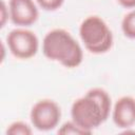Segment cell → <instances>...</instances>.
Returning a JSON list of instances; mask_svg holds the SVG:
<instances>
[{"label":"cell","instance_id":"1","mask_svg":"<svg viewBox=\"0 0 135 135\" xmlns=\"http://www.w3.org/2000/svg\"><path fill=\"white\" fill-rule=\"evenodd\" d=\"M111 105L109 93L101 88H93L73 102L71 117L76 124L91 134L108 119Z\"/></svg>","mask_w":135,"mask_h":135},{"label":"cell","instance_id":"2","mask_svg":"<svg viewBox=\"0 0 135 135\" xmlns=\"http://www.w3.org/2000/svg\"><path fill=\"white\" fill-rule=\"evenodd\" d=\"M42 52L47 59L57 61L68 69L77 68L83 59L80 44L63 28L52 30L44 36Z\"/></svg>","mask_w":135,"mask_h":135},{"label":"cell","instance_id":"3","mask_svg":"<svg viewBox=\"0 0 135 135\" xmlns=\"http://www.w3.org/2000/svg\"><path fill=\"white\" fill-rule=\"evenodd\" d=\"M79 36L85 49L92 54H103L113 45V34L98 16L86 17L79 26Z\"/></svg>","mask_w":135,"mask_h":135},{"label":"cell","instance_id":"4","mask_svg":"<svg viewBox=\"0 0 135 135\" xmlns=\"http://www.w3.org/2000/svg\"><path fill=\"white\" fill-rule=\"evenodd\" d=\"M30 118L35 129L51 131L58 126L61 119V110L54 100L41 99L32 107Z\"/></svg>","mask_w":135,"mask_h":135},{"label":"cell","instance_id":"5","mask_svg":"<svg viewBox=\"0 0 135 135\" xmlns=\"http://www.w3.org/2000/svg\"><path fill=\"white\" fill-rule=\"evenodd\" d=\"M6 42L13 56L19 59L34 57L39 47V40L36 34L26 28L12 30L6 36Z\"/></svg>","mask_w":135,"mask_h":135},{"label":"cell","instance_id":"6","mask_svg":"<svg viewBox=\"0 0 135 135\" xmlns=\"http://www.w3.org/2000/svg\"><path fill=\"white\" fill-rule=\"evenodd\" d=\"M8 9L11 21L19 26L32 25L39 16L34 0H9Z\"/></svg>","mask_w":135,"mask_h":135},{"label":"cell","instance_id":"7","mask_svg":"<svg viewBox=\"0 0 135 135\" xmlns=\"http://www.w3.org/2000/svg\"><path fill=\"white\" fill-rule=\"evenodd\" d=\"M113 121L120 129L131 128L135 123V98L131 96L120 97L114 104Z\"/></svg>","mask_w":135,"mask_h":135},{"label":"cell","instance_id":"8","mask_svg":"<svg viewBox=\"0 0 135 135\" xmlns=\"http://www.w3.org/2000/svg\"><path fill=\"white\" fill-rule=\"evenodd\" d=\"M121 30L126 37L135 39V11L128 13L121 21Z\"/></svg>","mask_w":135,"mask_h":135},{"label":"cell","instance_id":"9","mask_svg":"<svg viewBox=\"0 0 135 135\" xmlns=\"http://www.w3.org/2000/svg\"><path fill=\"white\" fill-rule=\"evenodd\" d=\"M6 134L9 135H31L32 129L23 121H15L11 123L6 129Z\"/></svg>","mask_w":135,"mask_h":135},{"label":"cell","instance_id":"10","mask_svg":"<svg viewBox=\"0 0 135 135\" xmlns=\"http://www.w3.org/2000/svg\"><path fill=\"white\" fill-rule=\"evenodd\" d=\"M58 134H61V135H70V134H73V135H85V134H90V133L86 132L85 130H83L82 128H80L78 124H76L72 120V121L64 122L60 127V129L58 130Z\"/></svg>","mask_w":135,"mask_h":135},{"label":"cell","instance_id":"11","mask_svg":"<svg viewBox=\"0 0 135 135\" xmlns=\"http://www.w3.org/2000/svg\"><path fill=\"white\" fill-rule=\"evenodd\" d=\"M41 8L44 11H56L63 4L64 0H36Z\"/></svg>","mask_w":135,"mask_h":135},{"label":"cell","instance_id":"12","mask_svg":"<svg viewBox=\"0 0 135 135\" xmlns=\"http://www.w3.org/2000/svg\"><path fill=\"white\" fill-rule=\"evenodd\" d=\"M0 22H1V27L5 25L6 20L9 18V9L6 7V4L3 0H1V5H0Z\"/></svg>","mask_w":135,"mask_h":135},{"label":"cell","instance_id":"13","mask_svg":"<svg viewBox=\"0 0 135 135\" xmlns=\"http://www.w3.org/2000/svg\"><path fill=\"white\" fill-rule=\"evenodd\" d=\"M118 3L126 7V8H134L135 7V0H117Z\"/></svg>","mask_w":135,"mask_h":135}]
</instances>
